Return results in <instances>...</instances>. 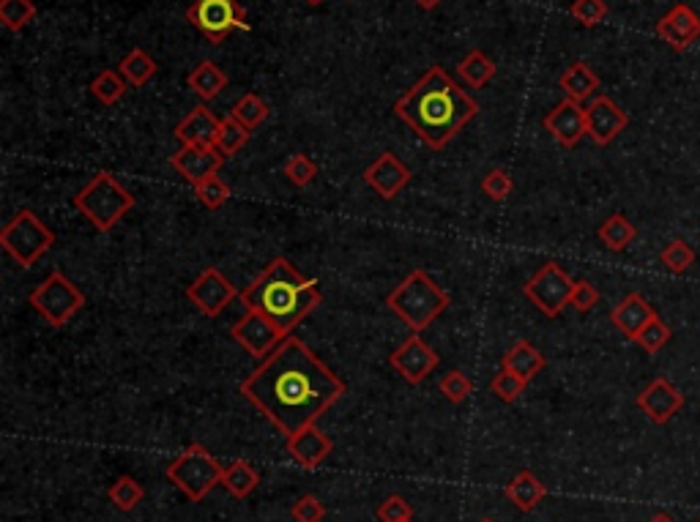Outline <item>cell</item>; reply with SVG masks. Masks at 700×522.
Masks as SVG:
<instances>
[{
  "label": "cell",
  "instance_id": "43",
  "mask_svg": "<svg viewBox=\"0 0 700 522\" xmlns=\"http://www.w3.org/2000/svg\"><path fill=\"white\" fill-rule=\"evenodd\" d=\"M569 14L583 28H597L599 22H605V17H608V3L605 0H575Z\"/></svg>",
  "mask_w": 700,
  "mask_h": 522
},
{
  "label": "cell",
  "instance_id": "45",
  "mask_svg": "<svg viewBox=\"0 0 700 522\" xmlns=\"http://www.w3.org/2000/svg\"><path fill=\"white\" fill-rule=\"evenodd\" d=\"M290 514H293L296 522H320L326 517V509H323V503L315 495H301L299 501L293 503Z\"/></svg>",
  "mask_w": 700,
  "mask_h": 522
},
{
  "label": "cell",
  "instance_id": "1",
  "mask_svg": "<svg viewBox=\"0 0 700 522\" xmlns=\"http://www.w3.org/2000/svg\"><path fill=\"white\" fill-rule=\"evenodd\" d=\"M285 438L318 424L345 397V380L296 337H288L238 386Z\"/></svg>",
  "mask_w": 700,
  "mask_h": 522
},
{
  "label": "cell",
  "instance_id": "37",
  "mask_svg": "<svg viewBox=\"0 0 700 522\" xmlns=\"http://www.w3.org/2000/svg\"><path fill=\"white\" fill-rule=\"evenodd\" d=\"M670 339H673V331H670L668 323L657 315V318H651L649 323H646V328L635 337V345H638L640 350H646L649 356H657L659 350L665 348Z\"/></svg>",
  "mask_w": 700,
  "mask_h": 522
},
{
  "label": "cell",
  "instance_id": "36",
  "mask_svg": "<svg viewBox=\"0 0 700 522\" xmlns=\"http://www.w3.org/2000/svg\"><path fill=\"white\" fill-rule=\"evenodd\" d=\"M230 115H233L238 123H244L247 129H258L260 123L268 118V104L260 99L258 93H244V96L233 104Z\"/></svg>",
  "mask_w": 700,
  "mask_h": 522
},
{
  "label": "cell",
  "instance_id": "29",
  "mask_svg": "<svg viewBox=\"0 0 700 522\" xmlns=\"http://www.w3.org/2000/svg\"><path fill=\"white\" fill-rule=\"evenodd\" d=\"M156 61L148 55L145 50H140V47H134L132 52H126L124 61L118 63V72L124 74V80L132 85V88H143L145 82L154 80L156 74Z\"/></svg>",
  "mask_w": 700,
  "mask_h": 522
},
{
  "label": "cell",
  "instance_id": "14",
  "mask_svg": "<svg viewBox=\"0 0 700 522\" xmlns=\"http://www.w3.org/2000/svg\"><path fill=\"white\" fill-rule=\"evenodd\" d=\"M222 164H225V156L219 154L214 145H181L170 156V167L192 186L203 184L211 175H219Z\"/></svg>",
  "mask_w": 700,
  "mask_h": 522
},
{
  "label": "cell",
  "instance_id": "10",
  "mask_svg": "<svg viewBox=\"0 0 700 522\" xmlns=\"http://www.w3.org/2000/svg\"><path fill=\"white\" fill-rule=\"evenodd\" d=\"M575 282L577 279L569 277L558 263H545L534 277L525 282L523 293L545 318H558L572 304Z\"/></svg>",
  "mask_w": 700,
  "mask_h": 522
},
{
  "label": "cell",
  "instance_id": "18",
  "mask_svg": "<svg viewBox=\"0 0 700 522\" xmlns=\"http://www.w3.org/2000/svg\"><path fill=\"white\" fill-rule=\"evenodd\" d=\"M411 170L397 159L394 154H381L375 162L364 170V184L370 186L372 192H378L383 200H394L400 195L405 186L411 184Z\"/></svg>",
  "mask_w": 700,
  "mask_h": 522
},
{
  "label": "cell",
  "instance_id": "52",
  "mask_svg": "<svg viewBox=\"0 0 700 522\" xmlns=\"http://www.w3.org/2000/svg\"><path fill=\"white\" fill-rule=\"evenodd\" d=\"M698 522H700V520H698Z\"/></svg>",
  "mask_w": 700,
  "mask_h": 522
},
{
  "label": "cell",
  "instance_id": "42",
  "mask_svg": "<svg viewBox=\"0 0 700 522\" xmlns=\"http://www.w3.org/2000/svg\"><path fill=\"white\" fill-rule=\"evenodd\" d=\"M285 175L293 186H309L315 178H318V164L312 162L307 154H293L285 162Z\"/></svg>",
  "mask_w": 700,
  "mask_h": 522
},
{
  "label": "cell",
  "instance_id": "25",
  "mask_svg": "<svg viewBox=\"0 0 700 522\" xmlns=\"http://www.w3.org/2000/svg\"><path fill=\"white\" fill-rule=\"evenodd\" d=\"M186 85H189V91L195 93L200 102H211V99H217L219 93L227 88V74L219 69L214 61H200L189 72V77H186Z\"/></svg>",
  "mask_w": 700,
  "mask_h": 522
},
{
  "label": "cell",
  "instance_id": "24",
  "mask_svg": "<svg viewBox=\"0 0 700 522\" xmlns=\"http://www.w3.org/2000/svg\"><path fill=\"white\" fill-rule=\"evenodd\" d=\"M504 495L509 498V503H515L520 512H534L539 503L545 501L547 495V487L545 482H539V476L531 471H520L512 479V482L506 484Z\"/></svg>",
  "mask_w": 700,
  "mask_h": 522
},
{
  "label": "cell",
  "instance_id": "2",
  "mask_svg": "<svg viewBox=\"0 0 700 522\" xmlns=\"http://www.w3.org/2000/svg\"><path fill=\"white\" fill-rule=\"evenodd\" d=\"M394 115L408 123L427 148L443 151L479 115V104L441 66H430L422 80L394 102Z\"/></svg>",
  "mask_w": 700,
  "mask_h": 522
},
{
  "label": "cell",
  "instance_id": "32",
  "mask_svg": "<svg viewBox=\"0 0 700 522\" xmlns=\"http://www.w3.org/2000/svg\"><path fill=\"white\" fill-rule=\"evenodd\" d=\"M252 137V129H247L244 123H238L233 115L222 118V126H219V137H217V151L222 156H236L244 145L249 143Z\"/></svg>",
  "mask_w": 700,
  "mask_h": 522
},
{
  "label": "cell",
  "instance_id": "19",
  "mask_svg": "<svg viewBox=\"0 0 700 522\" xmlns=\"http://www.w3.org/2000/svg\"><path fill=\"white\" fill-rule=\"evenodd\" d=\"M638 408L649 416L654 424H668L681 408H684V394H681L668 378H654L646 389L638 394Z\"/></svg>",
  "mask_w": 700,
  "mask_h": 522
},
{
  "label": "cell",
  "instance_id": "7",
  "mask_svg": "<svg viewBox=\"0 0 700 522\" xmlns=\"http://www.w3.org/2000/svg\"><path fill=\"white\" fill-rule=\"evenodd\" d=\"M0 246L17 266L33 268L55 246V233L44 225L36 211L22 208L0 230Z\"/></svg>",
  "mask_w": 700,
  "mask_h": 522
},
{
  "label": "cell",
  "instance_id": "31",
  "mask_svg": "<svg viewBox=\"0 0 700 522\" xmlns=\"http://www.w3.org/2000/svg\"><path fill=\"white\" fill-rule=\"evenodd\" d=\"M126 91H129V82L124 80V74L118 72V69H104V72L96 74L91 82L93 99L107 104V107L121 102V99L126 96Z\"/></svg>",
  "mask_w": 700,
  "mask_h": 522
},
{
  "label": "cell",
  "instance_id": "21",
  "mask_svg": "<svg viewBox=\"0 0 700 522\" xmlns=\"http://www.w3.org/2000/svg\"><path fill=\"white\" fill-rule=\"evenodd\" d=\"M651 318H657V309L651 307L649 301L640 296V293L624 296L616 307H613V312H610V320H613V326L618 328V334L624 339H632V342H635V337L646 328V323H649Z\"/></svg>",
  "mask_w": 700,
  "mask_h": 522
},
{
  "label": "cell",
  "instance_id": "46",
  "mask_svg": "<svg viewBox=\"0 0 700 522\" xmlns=\"http://www.w3.org/2000/svg\"><path fill=\"white\" fill-rule=\"evenodd\" d=\"M599 304V290L588 279H577L575 282V293H572V304L569 307H575L580 315H586V312H591V309Z\"/></svg>",
  "mask_w": 700,
  "mask_h": 522
},
{
  "label": "cell",
  "instance_id": "9",
  "mask_svg": "<svg viewBox=\"0 0 700 522\" xmlns=\"http://www.w3.org/2000/svg\"><path fill=\"white\" fill-rule=\"evenodd\" d=\"M186 20L211 44H222L233 31H249L247 11L238 0H195L186 9Z\"/></svg>",
  "mask_w": 700,
  "mask_h": 522
},
{
  "label": "cell",
  "instance_id": "38",
  "mask_svg": "<svg viewBox=\"0 0 700 522\" xmlns=\"http://www.w3.org/2000/svg\"><path fill=\"white\" fill-rule=\"evenodd\" d=\"M195 195L200 203L206 205V208H211V211H219L222 205H227V200L233 197V189L227 186V181H222L219 175H211V178H206L203 184L195 186Z\"/></svg>",
  "mask_w": 700,
  "mask_h": 522
},
{
  "label": "cell",
  "instance_id": "49",
  "mask_svg": "<svg viewBox=\"0 0 700 522\" xmlns=\"http://www.w3.org/2000/svg\"><path fill=\"white\" fill-rule=\"evenodd\" d=\"M307 3H309V6H320L323 0H307Z\"/></svg>",
  "mask_w": 700,
  "mask_h": 522
},
{
  "label": "cell",
  "instance_id": "23",
  "mask_svg": "<svg viewBox=\"0 0 700 522\" xmlns=\"http://www.w3.org/2000/svg\"><path fill=\"white\" fill-rule=\"evenodd\" d=\"M558 88L564 91V99H572V102L580 104L591 102L599 91V77L586 61H575L561 72Z\"/></svg>",
  "mask_w": 700,
  "mask_h": 522
},
{
  "label": "cell",
  "instance_id": "50",
  "mask_svg": "<svg viewBox=\"0 0 700 522\" xmlns=\"http://www.w3.org/2000/svg\"><path fill=\"white\" fill-rule=\"evenodd\" d=\"M479 522H495V520H490V517H482V520H479Z\"/></svg>",
  "mask_w": 700,
  "mask_h": 522
},
{
  "label": "cell",
  "instance_id": "44",
  "mask_svg": "<svg viewBox=\"0 0 700 522\" xmlns=\"http://www.w3.org/2000/svg\"><path fill=\"white\" fill-rule=\"evenodd\" d=\"M378 520L381 522H405L413 520L411 503L405 501L402 495H389L386 501L378 506Z\"/></svg>",
  "mask_w": 700,
  "mask_h": 522
},
{
  "label": "cell",
  "instance_id": "16",
  "mask_svg": "<svg viewBox=\"0 0 700 522\" xmlns=\"http://www.w3.org/2000/svg\"><path fill=\"white\" fill-rule=\"evenodd\" d=\"M545 132L564 148H575L583 137H588L586 129V107L572 99H561V102L542 118Z\"/></svg>",
  "mask_w": 700,
  "mask_h": 522
},
{
  "label": "cell",
  "instance_id": "6",
  "mask_svg": "<svg viewBox=\"0 0 700 522\" xmlns=\"http://www.w3.org/2000/svg\"><path fill=\"white\" fill-rule=\"evenodd\" d=\"M167 479L184 492L189 501H206V495L217 484H222L225 468L203 443H189L170 465H167Z\"/></svg>",
  "mask_w": 700,
  "mask_h": 522
},
{
  "label": "cell",
  "instance_id": "17",
  "mask_svg": "<svg viewBox=\"0 0 700 522\" xmlns=\"http://www.w3.org/2000/svg\"><path fill=\"white\" fill-rule=\"evenodd\" d=\"M657 36L670 50L684 52L700 39V14L687 3H676L673 9L657 22Z\"/></svg>",
  "mask_w": 700,
  "mask_h": 522
},
{
  "label": "cell",
  "instance_id": "8",
  "mask_svg": "<svg viewBox=\"0 0 700 522\" xmlns=\"http://www.w3.org/2000/svg\"><path fill=\"white\" fill-rule=\"evenodd\" d=\"M28 304L42 315L44 323H50L52 328H63L85 307V296L66 274L52 271L42 285L33 287Z\"/></svg>",
  "mask_w": 700,
  "mask_h": 522
},
{
  "label": "cell",
  "instance_id": "34",
  "mask_svg": "<svg viewBox=\"0 0 700 522\" xmlns=\"http://www.w3.org/2000/svg\"><path fill=\"white\" fill-rule=\"evenodd\" d=\"M107 495H110V501L115 503L118 512H132V509H137L143 503L145 490L143 484L132 479V476H118L113 487L107 490Z\"/></svg>",
  "mask_w": 700,
  "mask_h": 522
},
{
  "label": "cell",
  "instance_id": "33",
  "mask_svg": "<svg viewBox=\"0 0 700 522\" xmlns=\"http://www.w3.org/2000/svg\"><path fill=\"white\" fill-rule=\"evenodd\" d=\"M695 260H698V255H695V249H692L687 241H681V238H676V241H670L662 252H659V263H662V268L668 271V274H687L692 266H695Z\"/></svg>",
  "mask_w": 700,
  "mask_h": 522
},
{
  "label": "cell",
  "instance_id": "20",
  "mask_svg": "<svg viewBox=\"0 0 700 522\" xmlns=\"http://www.w3.org/2000/svg\"><path fill=\"white\" fill-rule=\"evenodd\" d=\"M288 451L301 468L315 471V468H320L323 462L329 460V454L334 451V441H331L326 432L318 430V424H309V427L299 430L296 435H290Z\"/></svg>",
  "mask_w": 700,
  "mask_h": 522
},
{
  "label": "cell",
  "instance_id": "13",
  "mask_svg": "<svg viewBox=\"0 0 700 522\" xmlns=\"http://www.w3.org/2000/svg\"><path fill=\"white\" fill-rule=\"evenodd\" d=\"M438 364H441L438 350L430 348L419 334H411V337L405 339L400 348L389 356V367H392L394 372H400L402 380H408L411 386L424 383V380L430 378L435 369H438Z\"/></svg>",
  "mask_w": 700,
  "mask_h": 522
},
{
  "label": "cell",
  "instance_id": "22",
  "mask_svg": "<svg viewBox=\"0 0 700 522\" xmlns=\"http://www.w3.org/2000/svg\"><path fill=\"white\" fill-rule=\"evenodd\" d=\"M219 126L222 121L217 115L211 113L206 104H197L195 110L175 126V137L181 145H214L217 148Z\"/></svg>",
  "mask_w": 700,
  "mask_h": 522
},
{
  "label": "cell",
  "instance_id": "3",
  "mask_svg": "<svg viewBox=\"0 0 700 522\" xmlns=\"http://www.w3.org/2000/svg\"><path fill=\"white\" fill-rule=\"evenodd\" d=\"M320 282L296 271L288 257H274L258 277L241 290L247 309L266 315L274 326L290 337L301 320H307L320 307Z\"/></svg>",
  "mask_w": 700,
  "mask_h": 522
},
{
  "label": "cell",
  "instance_id": "51",
  "mask_svg": "<svg viewBox=\"0 0 700 522\" xmlns=\"http://www.w3.org/2000/svg\"><path fill=\"white\" fill-rule=\"evenodd\" d=\"M405 522H413V520H405Z\"/></svg>",
  "mask_w": 700,
  "mask_h": 522
},
{
  "label": "cell",
  "instance_id": "41",
  "mask_svg": "<svg viewBox=\"0 0 700 522\" xmlns=\"http://www.w3.org/2000/svg\"><path fill=\"white\" fill-rule=\"evenodd\" d=\"M482 192L490 200H495V203H504L506 197L515 192V181H512V175L506 173L504 167H493L482 178Z\"/></svg>",
  "mask_w": 700,
  "mask_h": 522
},
{
  "label": "cell",
  "instance_id": "40",
  "mask_svg": "<svg viewBox=\"0 0 700 522\" xmlns=\"http://www.w3.org/2000/svg\"><path fill=\"white\" fill-rule=\"evenodd\" d=\"M441 394L449 402H454V405H460V402H465L474 394V383L460 369H449L441 378Z\"/></svg>",
  "mask_w": 700,
  "mask_h": 522
},
{
  "label": "cell",
  "instance_id": "15",
  "mask_svg": "<svg viewBox=\"0 0 700 522\" xmlns=\"http://www.w3.org/2000/svg\"><path fill=\"white\" fill-rule=\"evenodd\" d=\"M629 126V115L610 96H594L586 104L588 137L597 145H610Z\"/></svg>",
  "mask_w": 700,
  "mask_h": 522
},
{
  "label": "cell",
  "instance_id": "27",
  "mask_svg": "<svg viewBox=\"0 0 700 522\" xmlns=\"http://www.w3.org/2000/svg\"><path fill=\"white\" fill-rule=\"evenodd\" d=\"M597 238L610 252H624V249L638 238V227L632 225L624 214H610L608 219L597 227Z\"/></svg>",
  "mask_w": 700,
  "mask_h": 522
},
{
  "label": "cell",
  "instance_id": "26",
  "mask_svg": "<svg viewBox=\"0 0 700 522\" xmlns=\"http://www.w3.org/2000/svg\"><path fill=\"white\" fill-rule=\"evenodd\" d=\"M545 364H547L545 356H542L531 342L520 339V342H515L512 348L506 350L504 364H501V367L509 369V372H515L517 378H523L525 383H531V380L545 369Z\"/></svg>",
  "mask_w": 700,
  "mask_h": 522
},
{
  "label": "cell",
  "instance_id": "12",
  "mask_svg": "<svg viewBox=\"0 0 700 522\" xmlns=\"http://www.w3.org/2000/svg\"><path fill=\"white\" fill-rule=\"evenodd\" d=\"M238 296L236 285L219 271V268H206L200 277L186 287V298L189 304L206 315V318H219V312Z\"/></svg>",
  "mask_w": 700,
  "mask_h": 522
},
{
  "label": "cell",
  "instance_id": "5",
  "mask_svg": "<svg viewBox=\"0 0 700 522\" xmlns=\"http://www.w3.org/2000/svg\"><path fill=\"white\" fill-rule=\"evenodd\" d=\"M74 208H77L99 233H110V230H115L118 222L134 208V195L115 178V175L102 170V173L93 175V181H88V184L74 195Z\"/></svg>",
  "mask_w": 700,
  "mask_h": 522
},
{
  "label": "cell",
  "instance_id": "11",
  "mask_svg": "<svg viewBox=\"0 0 700 522\" xmlns=\"http://www.w3.org/2000/svg\"><path fill=\"white\" fill-rule=\"evenodd\" d=\"M230 337L258 361H266L288 339L266 315H260L255 309H247V315L230 328Z\"/></svg>",
  "mask_w": 700,
  "mask_h": 522
},
{
  "label": "cell",
  "instance_id": "39",
  "mask_svg": "<svg viewBox=\"0 0 700 522\" xmlns=\"http://www.w3.org/2000/svg\"><path fill=\"white\" fill-rule=\"evenodd\" d=\"M525 386H528V383H525L523 378H517L515 372H509V369L504 367L490 380V391H493L495 397L504 402V405H512V402L520 400L525 394Z\"/></svg>",
  "mask_w": 700,
  "mask_h": 522
},
{
  "label": "cell",
  "instance_id": "4",
  "mask_svg": "<svg viewBox=\"0 0 700 522\" xmlns=\"http://www.w3.org/2000/svg\"><path fill=\"white\" fill-rule=\"evenodd\" d=\"M386 307L392 309L413 334H422L424 328L449 309V293L427 271H411L386 296Z\"/></svg>",
  "mask_w": 700,
  "mask_h": 522
},
{
  "label": "cell",
  "instance_id": "30",
  "mask_svg": "<svg viewBox=\"0 0 700 522\" xmlns=\"http://www.w3.org/2000/svg\"><path fill=\"white\" fill-rule=\"evenodd\" d=\"M457 74L468 88H484L495 77V63L482 50H471L457 66Z\"/></svg>",
  "mask_w": 700,
  "mask_h": 522
},
{
  "label": "cell",
  "instance_id": "47",
  "mask_svg": "<svg viewBox=\"0 0 700 522\" xmlns=\"http://www.w3.org/2000/svg\"><path fill=\"white\" fill-rule=\"evenodd\" d=\"M649 522H676V520H673V517H670L668 512H657V514H654V517H651Z\"/></svg>",
  "mask_w": 700,
  "mask_h": 522
},
{
  "label": "cell",
  "instance_id": "28",
  "mask_svg": "<svg viewBox=\"0 0 700 522\" xmlns=\"http://www.w3.org/2000/svg\"><path fill=\"white\" fill-rule=\"evenodd\" d=\"M260 476L258 471L249 465L247 460H233L230 465H225V473H222V487H225L233 498H249L252 492L258 490Z\"/></svg>",
  "mask_w": 700,
  "mask_h": 522
},
{
  "label": "cell",
  "instance_id": "48",
  "mask_svg": "<svg viewBox=\"0 0 700 522\" xmlns=\"http://www.w3.org/2000/svg\"><path fill=\"white\" fill-rule=\"evenodd\" d=\"M416 3H419V6H422L424 11H430V9H435V6H438L441 0H416Z\"/></svg>",
  "mask_w": 700,
  "mask_h": 522
},
{
  "label": "cell",
  "instance_id": "35",
  "mask_svg": "<svg viewBox=\"0 0 700 522\" xmlns=\"http://www.w3.org/2000/svg\"><path fill=\"white\" fill-rule=\"evenodd\" d=\"M36 17L33 0H0V22L9 33H20Z\"/></svg>",
  "mask_w": 700,
  "mask_h": 522
}]
</instances>
